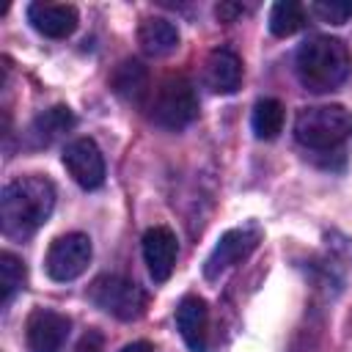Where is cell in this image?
Wrapping results in <instances>:
<instances>
[{"instance_id":"cell-1","label":"cell","mask_w":352,"mask_h":352,"mask_svg":"<svg viewBox=\"0 0 352 352\" xmlns=\"http://www.w3.org/2000/svg\"><path fill=\"white\" fill-rule=\"evenodd\" d=\"M55 206V187L44 176H16L3 187L0 195V223L3 234L11 239L30 236L47 223Z\"/></svg>"},{"instance_id":"cell-2","label":"cell","mask_w":352,"mask_h":352,"mask_svg":"<svg viewBox=\"0 0 352 352\" xmlns=\"http://www.w3.org/2000/svg\"><path fill=\"white\" fill-rule=\"evenodd\" d=\"M294 69H297L300 82L308 91L324 94V91L338 88L349 77L352 55L344 41L330 38V36H316L297 50Z\"/></svg>"},{"instance_id":"cell-3","label":"cell","mask_w":352,"mask_h":352,"mask_svg":"<svg viewBox=\"0 0 352 352\" xmlns=\"http://www.w3.org/2000/svg\"><path fill=\"white\" fill-rule=\"evenodd\" d=\"M352 135V113L344 104L305 107L294 118V138L305 148H336Z\"/></svg>"},{"instance_id":"cell-4","label":"cell","mask_w":352,"mask_h":352,"mask_svg":"<svg viewBox=\"0 0 352 352\" xmlns=\"http://www.w3.org/2000/svg\"><path fill=\"white\" fill-rule=\"evenodd\" d=\"M198 116V99L187 77H168L151 99V121L165 129H184Z\"/></svg>"},{"instance_id":"cell-5","label":"cell","mask_w":352,"mask_h":352,"mask_svg":"<svg viewBox=\"0 0 352 352\" xmlns=\"http://www.w3.org/2000/svg\"><path fill=\"white\" fill-rule=\"evenodd\" d=\"M88 300L121 322L138 319L146 311L143 289L135 280L121 278V275H99L88 289Z\"/></svg>"},{"instance_id":"cell-6","label":"cell","mask_w":352,"mask_h":352,"mask_svg":"<svg viewBox=\"0 0 352 352\" xmlns=\"http://www.w3.org/2000/svg\"><path fill=\"white\" fill-rule=\"evenodd\" d=\"M91 253H94V248H91V239L85 234H63L50 245L47 258H44V270L58 283L74 280L88 270Z\"/></svg>"},{"instance_id":"cell-7","label":"cell","mask_w":352,"mask_h":352,"mask_svg":"<svg viewBox=\"0 0 352 352\" xmlns=\"http://www.w3.org/2000/svg\"><path fill=\"white\" fill-rule=\"evenodd\" d=\"M258 239H261L258 228H231V231H226L217 239V245L212 248V253H209V258L204 264V275L209 280H214L217 275H223L226 270H231L234 264L248 258L256 250Z\"/></svg>"},{"instance_id":"cell-8","label":"cell","mask_w":352,"mask_h":352,"mask_svg":"<svg viewBox=\"0 0 352 352\" xmlns=\"http://www.w3.org/2000/svg\"><path fill=\"white\" fill-rule=\"evenodd\" d=\"M69 327L72 322L63 314L50 308H36L25 322V344L30 352H63Z\"/></svg>"},{"instance_id":"cell-9","label":"cell","mask_w":352,"mask_h":352,"mask_svg":"<svg viewBox=\"0 0 352 352\" xmlns=\"http://www.w3.org/2000/svg\"><path fill=\"white\" fill-rule=\"evenodd\" d=\"M63 168L85 190H96L104 182V157L91 138H77L66 146Z\"/></svg>"},{"instance_id":"cell-10","label":"cell","mask_w":352,"mask_h":352,"mask_svg":"<svg viewBox=\"0 0 352 352\" xmlns=\"http://www.w3.org/2000/svg\"><path fill=\"white\" fill-rule=\"evenodd\" d=\"M176 253H179L176 234L168 226H154L143 234V258H146L148 275L157 283H165L170 278L176 267Z\"/></svg>"},{"instance_id":"cell-11","label":"cell","mask_w":352,"mask_h":352,"mask_svg":"<svg viewBox=\"0 0 352 352\" xmlns=\"http://www.w3.org/2000/svg\"><path fill=\"white\" fill-rule=\"evenodd\" d=\"M28 22L47 38H66L77 28V8L69 3L36 0L28 6Z\"/></svg>"},{"instance_id":"cell-12","label":"cell","mask_w":352,"mask_h":352,"mask_svg":"<svg viewBox=\"0 0 352 352\" xmlns=\"http://www.w3.org/2000/svg\"><path fill=\"white\" fill-rule=\"evenodd\" d=\"M204 82L209 91L214 94H234L242 82V60L234 50L220 47L214 52H209L206 63H204Z\"/></svg>"},{"instance_id":"cell-13","label":"cell","mask_w":352,"mask_h":352,"mask_svg":"<svg viewBox=\"0 0 352 352\" xmlns=\"http://www.w3.org/2000/svg\"><path fill=\"white\" fill-rule=\"evenodd\" d=\"M206 322H209V311L201 297L190 294L179 302L176 327H179L184 344L190 346V352H206Z\"/></svg>"},{"instance_id":"cell-14","label":"cell","mask_w":352,"mask_h":352,"mask_svg":"<svg viewBox=\"0 0 352 352\" xmlns=\"http://www.w3.org/2000/svg\"><path fill=\"white\" fill-rule=\"evenodd\" d=\"M138 44L146 55L162 58V55H170L179 47V30H176L173 22H168L162 16H148L138 28Z\"/></svg>"},{"instance_id":"cell-15","label":"cell","mask_w":352,"mask_h":352,"mask_svg":"<svg viewBox=\"0 0 352 352\" xmlns=\"http://www.w3.org/2000/svg\"><path fill=\"white\" fill-rule=\"evenodd\" d=\"M110 85L124 102H135L138 104L148 94V72H146V66L140 60L126 58V60H121L116 66V72L110 77Z\"/></svg>"},{"instance_id":"cell-16","label":"cell","mask_w":352,"mask_h":352,"mask_svg":"<svg viewBox=\"0 0 352 352\" xmlns=\"http://www.w3.org/2000/svg\"><path fill=\"white\" fill-rule=\"evenodd\" d=\"M72 126H74V116H72V110L63 107V104H58V107L44 110V113L33 121L30 135L36 138V143H50V140H55L58 135L69 132Z\"/></svg>"},{"instance_id":"cell-17","label":"cell","mask_w":352,"mask_h":352,"mask_svg":"<svg viewBox=\"0 0 352 352\" xmlns=\"http://www.w3.org/2000/svg\"><path fill=\"white\" fill-rule=\"evenodd\" d=\"M253 135L258 140H272L283 129V104L278 99H258L253 107Z\"/></svg>"},{"instance_id":"cell-18","label":"cell","mask_w":352,"mask_h":352,"mask_svg":"<svg viewBox=\"0 0 352 352\" xmlns=\"http://www.w3.org/2000/svg\"><path fill=\"white\" fill-rule=\"evenodd\" d=\"M305 25V8L294 0H280L272 6L270 11V30L280 38L286 36H294L300 28Z\"/></svg>"},{"instance_id":"cell-19","label":"cell","mask_w":352,"mask_h":352,"mask_svg":"<svg viewBox=\"0 0 352 352\" xmlns=\"http://www.w3.org/2000/svg\"><path fill=\"white\" fill-rule=\"evenodd\" d=\"M25 283V264L14 253H0V302H11V297Z\"/></svg>"},{"instance_id":"cell-20","label":"cell","mask_w":352,"mask_h":352,"mask_svg":"<svg viewBox=\"0 0 352 352\" xmlns=\"http://www.w3.org/2000/svg\"><path fill=\"white\" fill-rule=\"evenodd\" d=\"M311 11L322 19V22H333V25H344L352 16V3H341V0H319L311 6Z\"/></svg>"},{"instance_id":"cell-21","label":"cell","mask_w":352,"mask_h":352,"mask_svg":"<svg viewBox=\"0 0 352 352\" xmlns=\"http://www.w3.org/2000/svg\"><path fill=\"white\" fill-rule=\"evenodd\" d=\"M242 14H245V6H239V3H220L217 6V19L220 22H234Z\"/></svg>"},{"instance_id":"cell-22","label":"cell","mask_w":352,"mask_h":352,"mask_svg":"<svg viewBox=\"0 0 352 352\" xmlns=\"http://www.w3.org/2000/svg\"><path fill=\"white\" fill-rule=\"evenodd\" d=\"M77 352H99V336H96V333H88V336L77 344Z\"/></svg>"},{"instance_id":"cell-23","label":"cell","mask_w":352,"mask_h":352,"mask_svg":"<svg viewBox=\"0 0 352 352\" xmlns=\"http://www.w3.org/2000/svg\"><path fill=\"white\" fill-rule=\"evenodd\" d=\"M121 352H154V349H151L148 341H132V344H126Z\"/></svg>"}]
</instances>
